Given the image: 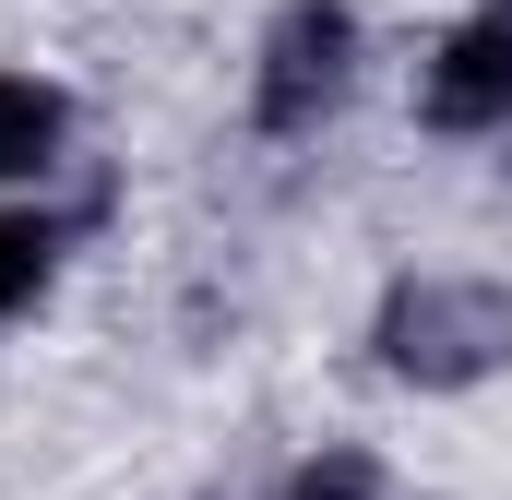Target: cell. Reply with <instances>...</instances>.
Wrapping results in <instances>:
<instances>
[{
  "mask_svg": "<svg viewBox=\"0 0 512 500\" xmlns=\"http://www.w3.org/2000/svg\"><path fill=\"white\" fill-rule=\"evenodd\" d=\"M286 500H382V477L358 465V453H322V465H298V489Z\"/></svg>",
  "mask_w": 512,
  "mask_h": 500,
  "instance_id": "6",
  "label": "cell"
},
{
  "mask_svg": "<svg viewBox=\"0 0 512 500\" xmlns=\"http://www.w3.org/2000/svg\"><path fill=\"white\" fill-rule=\"evenodd\" d=\"M60 131H72L60 84H36V72H0V179H48V167H60Z\"/></svg>",
  "mask_w": 512,
  "mask_h": 500,
  "instance_id": "4",
  "label": "cell"
},
{
  "mask_svg": "<svg viewBox=\"0 0 512 500\" xmlns=\"http://www.w3.org/2000/svg\"><path fill=\"white\" fill-rule=\"evenodd\" d=\"M48 250H60V227H48V215H0V322L48 286Z\"/></svg>",
  "mask_w": 512,
  "mask_h": 500,
  "instance_id": "5",
  "label": "cell"
},
{
  "mask_svg": "<svg viewBox=\"0 0 512 500\" xmlns=\"http://www.w3.org/2000/svg\"><path fill=\"white\" fill-rule=\"evenodd\" d=\"M417 108H429L441 131H489V120H512V0H477V12L429 48Z\"/></svg>",
  "mask_w": 512,
  "mask_h": 500,
  "instance_id": "3",
  "label": "cell"
},
{
  "mask_svg": "<svg viewBox=\"0 0 512 500\" xmlns=\"http://www.w3.org/2000/svg\"><path fill=\"white\" fill-rule=\"evenodd\" d=\"M346 84H358V12H346V0H286V12L262 24L251 120L262 131H310Z\"/></svg>",
  "mask_w": 512,
  "mask_h": 500,
  "instance_id": "2",
  "label": "cell"
},
{
  "mask_svg": "<svg viewBox=\"0 0 512 500\" xmlns=\"http://www.w3.org/2000/svg\"><path fill=\"white\" fill-rule=\"evenodd\" d=\"M370 346H382V370L417 381V393H465V381H489L512 358V298L477 286V274H417V286L382 298Z\"/></svg>",
  "mask_w": 512,
  "mask_h": 500,
  "instance_id": "1",
  "label": "cell"
}]
</instances>
